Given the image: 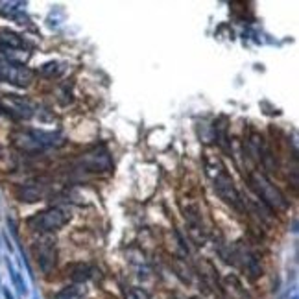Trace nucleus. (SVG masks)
Instances as JSON below:
<instances>
[{"instance_id":"obj_13","label":"nucleus","mask_w":299,"mask_h":299,"mask_svg":"<svg viewBox=\"0 0 299 299\" xmlns=\"http://www.w3.org/2000/svg\"><path fill=\"white\" fill-rule=\"evenodd\" d=\"M8 270H9V275H11V281H13V285H15V288H17V292L21 295H26L28 294V286H26V283H24L23 277H21V273H17V270L13 268L11 261H8Z\"/></svg>"},{"instance_id":"obj_15","label":"nucleus","mask_w":299,"mask_h":299,"mask_svg":"<svg viewBox=\"0 0 299 299\" xmlns=\"http://www.w3.org/2000/svg\"><path fill=\"white\" fill-rule=\"evenodd\" d=\"M82 295H83L82 286L72 285V286H67V288L57 292V294L54 295V299H82Z\"/></svg>"},{"instance_id":"obj_19","label":"nucleus","mask_w":299,"mask_h":299,"mask_svg":"<svg viewBox=\"0 0 299 299\" xmlns=\"http://www.w3.org/2000/svg\"><path fill=\"white\" fill-rule=\"evenodd\" d=\"M126 299H135V297H133V295H131V292H129V294H128V297H126Z\"/></svg>"},{"instance_id":"obj_1","label":"nucleus","mask_w":299,"mask_h":299,"mask_svg":"<svg viewBox=\"0 0 299 299\" xmlns=\"http://www.w3.org/2000/svg\"><path fill=\"white\" fill-rule=\"evenodd\" d=\"M205 170H207V175L212 181V187H214L216 194L222 198V202H226L235 211L244 212L246 209L244 200L240 196L235 181H233L231 174L227 172L226 166H224V163L218 157H207L205 159Z\"/></svg>"},{"instance_id":"obj_7","label":"nucleus","mask_w":299,"mask_h":299,"mask_svg":"<svg viewBox=\"0 0 299 299\" xmlns=\"http://www.w3.org/2000/svg\"><path fill=\"white\" fill-rule=\"evenodd\" d=\"M33 70L13 59H0V82H8L15 87H28L33 82Z\"/></svg>"},{"instance_id":"obj_8","label":"nucleus","mask_w":299,"mask_h":299,"mask_svg":"<svg viewBox=\"0 0 299 299\" xmlns=\"http://www.w3.org/2000/svg\"><path fill=\"white\" fill-rule=\"evenodd\" d=\"M35 255L37 264L41 268L45 275H50L57 266V249H55V240L50 235H43L35 242Z\"/></svg>"},{"instance_id":"obj_3","label":"nucleus","mask_w":299,"mask_h":299,"mask_svg":"<svg viewBox=\"0 0 299 299\" xmlns=\"http://www.w3.org/2000/svg\"><path fill=\"white\" fill-rule=\"evenodd\" d=\"M249 187L257 194V198L263 203H266L268 207L275 209V211H285L288 209V200L285 198V194L277 189L272 181L268 180L263 172L253 170L249 174Z\"/></svg>"},{"instance_id":"obj_17","label":"nucleus","mask_w":299,"mask_h":299,"mask_svg":"<svg viewBox=\"0 0 299 299\" xmlns=\"http://www.w3.org/2000/svg\"><path fill=\"white\" fill-rule=\"evenodd\" d=\"M41 72L46 74V76H54V74H57V63H46L41 69Z\"/></svg>"},{"instance_id":"obj_12","label":"nucleus","mask_w":299,"mask_h":299,"mask_svg":"<svg viewBox=\"0 0 299 299\" xmlns=\"http://www.w3.org/2000/svg\"><path fill=\"white\" fill-rule=\"evenodd\" d=\"M24 41L23 37L18 35L13 30H0V48L4 50H17V48H23Z\"/></svg>"},{"instance_id":"obj_18","label":"nucleus","mask_w":299,"mask_h":299,"mask_svg":"<svg viewBox=\"0 0 299 299\" xmlns=\"http://www.w3.org/2000/svg\"><path fill=\"white\" fill-rule=\"evenodd\" d=\"M4 297L6 299H13V295H11V292H9L8 288H4Z\"/></svg>"},{"instance_id":"obj_2","label":"nucleus","mask_w":299,"mask_h":299,"mask_svg":"<svg viewBox=\"0 0 299 299\" xmlns=\"http://www.w3.org/2000/svg\"><path fill=\"white\" fill-rule=\"evenodd\" d=\"M11 144L23 153H39L46 148H59L65 144V138L57 131L45 129H15L11 133Z\"/></svg>"},{"instance_id":"obj_11","label":"nucleus","mask_w":299,"mask_h":299,"mask_svg":"<svg viewBox=\"0 0 299 299\" xmlns=\"http://www.w3.org/2000/svg\"><path fill=\"white\" fill-rule=\"evenodd\" d=\"M46 196V183L41 180L26 181L17 189V198L24 203H35Z\"/></svg>"},{"instance_id":"obj_20","label":"nucleus","mask_w":299,"mask_h":299,"mask_svg":"<svg viewBox=\"0 0 299 299\" xmlns=\"http://www.w3.org/2000/svg\"><path fill=\"white\" fill-rule=\"evenodd\" d=\"M192 299H200V297H192Z\"/></svg>"},{"instance_id":"obj_14","label":"nucleus","mask_w":299,"mask_h":299,"mask_svg":"<svg viewBox=\"0 0 299 299\" xmlns=\"http://www.w3.org/2000/svg\"><path fill=\"white\" fill-rule=\"evenodd\" d=\"M70 277H72V281L76 283V285H82V283H85L89 277H91V268H89L87 264H78V266H74Z\"/></svg>"},{"instance_id":"obj_9","label":"nucleus","mask_w":299,"mask_h":299,"mask_svg":"<svg viewBox=\"0 0 299 299\" xmlns=\"http://www.w3.org/2000/svg\"><path fill=\"white\" fill-rule=\"evenodd\" d=\"M231 263L242 268L251 279L261 275V263H258L257 255L248 246H236V248H233V251H231Z\"/></svg>"},{"instance_id":"obj_10","label":"nucleus","mask_w":299,"mask_h":299,"mask_svg":"<svg viewBox=\"0 0 299 299\" xmlns=\"http://www.w3.org/2000/svg\"><path fill=\"white\" fill-rule=\"evenodd\" d=\"M183 216L189 224V236L196 242V244H203L205 242V227H203V220H202V212H200V207L196 203H189L187 209H183Z\"/></svg>"},{"instance_id":"obj_4","label":"nucleus","mask_w":299,"mask_h":299,"mask_svg":"<svg viewBox=\"0 0 299 299\" xmlns=\"http://www.w3.org/2000/svg\"><path fill=\"white\" fill-rule=\"evenodd\" d=\"M70 220L69 212H65L63 209L52 207L46 209V211H41L30 216L26 220L28 227L35 233H43V235H48V233H54V231L61 229V227Z\"/></svg>"},{"instance_id":"obj_6","label":"nucleus","mask_w":299,"mask_h":299,"mask_svg":"<svg viewBox=\"0 0 299 299\" xmlns=\"http://www.w3.org/2000/svg\"><path fill=\"white\" fill-rule=\"evenodd\" d=\"M78 166L91 174H107L113 168V159L106 146H94L79 157Z\"/></svg>"},{"instance_id":"obj_5","label":"nucleus","mask_w":299,"mask_h":299,"mask_svg":"<svg viewBox=\"0 0 299 299\" xmlns=\"http://www.w3.org/2000/svg\"><path fill=\"white\" fill-rule=\"evenodd\" d=\"M0 113L11 120H30L35 115V104L24 96L4 94L0 96Z\"/></svg>"},{"instance_id":"obj_16","label":"nucleus","mask_w":299,"mask_h":299,"mask_svg":"<svg viewBox=\"0 0 299 299\" xmlns=\"http://www.w3.org/2000/svg\"><path fill=\"white\" fill-rule=\"evenodd\" d=\"M21 6H23V2H0V13L11 15V13H15Z\"/></svg>"}]
</instances>
